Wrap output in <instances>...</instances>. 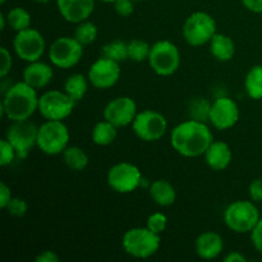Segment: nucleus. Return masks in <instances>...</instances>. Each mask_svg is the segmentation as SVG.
Instances as JSON below:
<instances>
[{"label":"nucleus","instance_id":"obj_1","mask_svg":"<svg viewBox=\"0 0 262 262\" xmlns=\"http://www.w3.org/2000/svg\"><path fill=\"white\" fill-rule=\"evenodd\" d=\"M212 141L214 136L206 123L194 119L179 123L170 133L171 147L184 158H199L205 155Z\"/></svg>","mask_w":262,"mask_h":262},{"label":"nucleus","instance_id":"obj_2","mask_svg":"<svg viewBox=\"0 0 262 262\" xmlns=\"http://www.w3.org/2000/svg\"><path fill=\"white\" fill-rule=\"evenodd\" d=\"M38 99L36 89L28 83L17 82L8 89L2 101V114L12 122L30 119L38 110Z\"/></svg>","mask_w":262,"mask_h":262},{"label":"nucleus","instance_id":"obj_3","mask_svg":"<svg viewBox=\"0 0 262 262\" xmlns=\"http://www.w3.org/2000/svg\"><path fill=\"white\" fill-rule=\"evenodd\" d=\"M160 234L146 228H132L122 238L123 250L135 258H148L160 248Z\"/></svg>","mask_w":262,"mask_h":262},{"label":"nucleus","instance_id":"obj_4","mask_svg":"<svg viewBox=\"0 0 262 262\" xmlns=\"http://www.w3.org/2000/svg\"><path fill=\"white\" fill-rule=\"evenodd\" d=\"M260 222V212L253 201L239 200L234 201L225 209L224 223L232 232L246 234L252 232Z\"/></svg>","mask_w":262,"mask_h":262},{"label":"nucleus","instance_id":"obj_5","mask_svg":"<svg viewBox=\"0 0 262 262\" xmlns=\"http://www.w3.org/2000/svg\"><path fill=\"white\" fill-rule=\"evenodd\" d=\"M69 138V129L63 120H46L38 127L37 147L46 155H59L68 147Z\"/></svg>","mask_w":262,"mask_h":262},{"label":"nucleus","instance_id":"obj_6","mask_svg":"<svg viewBox=\"0 0 262 262\" xmlns=\"http://www.w3.org/2000/svg\"><path fill=\"white\" fill-rule=\"evenodd\" d=\"M183 37L188 45L199 46L209 43L216 33V22L206 12H194L188 15L183 25Z\"/></svg>","mask_w":262,"mask_h":262},{"label":"nucleus","instance_id":"obj_7","mask_svg":"<svg viewBox=\"0 0 262 262\" xmlns=\"http://www.w3.org/2000/svg\"><path fill=\"white\" fill-rule=\"evenodd\" d=\"M147 61L158 76L168 77L178 71L181 66V53L176 43L161 40L151 45Z\"/></svg>","mask_w":262,"mask_h":262},{"label":"nucleus","instance_id":"obj_8","mask_svg":"<svg viewBox=\"0 0 262 262\" xmlns=\"http://www.w3.org/2000/svg\"><path fill=\"white\" fill-rule=\"evenodd\" d=\"M132 129L140 140L155 142L164 137L168 129V122L161 113L147 109L137 113L132 123Z\"/></svg>","mask_w":262,"mask_h":262},{"label":"nucleus","instance_id":"obj_9","mask_svg":"<svg viewBox=\"0 0 262 262\" xmlns=\"http://www.w3.org/2000/svg\"><path fill=\"white\" fill-rule=\"evenodd\" d=\"M74 104L76 101L64 91L50 90L38 99V113L46 120H64L72 114Z\"/></svg>","mask_w":262,"mask_h":262},{"label":"nucleus","instance_id":"obj_10","mask_svg":"<svg viewBox=\"0 0 262 262\" xmlns=\"http://www.w3.org/2000/svg\"><path fill=\"white\" fill-rule=\"evenodd\" d=\"M83 48L74 37H59L49 48V59L51 64L58 68L71 69L82 59Z\"/></svg>","mask_w":262,"mask_h":262},{"label":"nucleus","instance_id":"obj_11","mask_svg":"<svg viewBox=\"0 0 262 262\" xmlns=\"http://www.w3.org/2000/svg\"><path fill=\"white\" fill-rule=\"evenodd\" d=\"M106 181L113 191L122 194L132 193L140 187L142 182V173L135 164L123 161L115 164L109 169Z\"/></svg>","mask_w":262,"mask_h":262},{"label":"nucleus","instance_id":"obj_12","mask_svg":"<svg viewBox=\"0 0 262 262\" xmlns=\"http://www.w3.org/2000/svg\"><path fill=\"white\" fill-rule=\"evenodd\" d=\"M46 42L42 33L35 28H27L17 32L13 40V49L15 55L27 63L40 60L45 53Z\"/></svg>","mask_w":262,"mask_h":262},{"label":"nucleus","instance_id":"obj_13","mask_svg":"<svg viewBox=\"0 0 262 262\" xmlns=\"http://www.w3.org/2000/svg\"><path fill=\"white\" fill-rule=\"evenodd\" d=\"M38 127L30 120L13 122L7 129V138L17 152V158L26 159L32 150L33 146H37Z\"/></svg>","mask_w":262,"mask_h":262},{"label":"nucleus","instance_id":"obj_14","mask_svg":"<svg viewBox=\"0 0 262 262\" xmlns=\"http://www.w3.org/2000/svg\"><path fill=\"white\" fill-rule=\"evenodd\" d=\"M120 63L101 56L97 60L91 64L89 69V78L90 83L97 90H107L112 89L119 81L122 69H120Z\"/></svg>","mask_w":262,"mask_h":262},{"label":"nucleus","instance_id":"obj_15","mask_svg":"<svg viewBox=\"0 0 262 262\" xmlns=\"http://www.w3.org/2000/svg\"><path fill=\"white\" fill-rule=\"evenodd\" d=\"M209 120L216 129L227 130L239 120V107L230 97H219L211 102Z\"/></svg>","mask_w":262,"mask_h":262},{"label":"nucleus","instance_id":"obj_16","mask_svg":"<svg viewBox=\"0 0 262 262\" xmlns=\"http://www.w3.org/2000/svg\"><path fill=\"white\" fill-rule=\"evenodd\" d=\"M137 115V104L129 96H118L106 104L104 119L109 120L117 128L132 124Z\"/></svg>","mask_w":262,"mask_h":262},{"label":"nucleus","instance_id":"obj_17","mask_svg":"<svg viewBox=\"0 0 262 262\" xmlns=\"http://www.w3.org/2000/svg\"><path fill=\"white\" fill-rule=\"evenodd\" d=\"M58 10L61 17L69 23L87 20L95 9V0H56Z\"/></svg>","mask_w":262,"mask_h":262},{"label":"nucleus","instance_id":"obj_18","mask_svg":"<svg viewBox=\"0 0 262 262\" xmlns=\"http://www.w3.org/2000/svg\"><path fill=\"white\" fill-rule=\"evenodd\" d=\"M204 156L207 166L215 171L225 170L233 159L232 148L224 141H212Z\"/></svg>","mask_w":262,"mask_h":262},{"label":"nucleus","instance_id":"obj_19","mask_svg":"<svg viewBox=\"0 0 262 262\" xmlns=\"http://www.w3.org/2000/svg\"><path fill=\"white\" fill-rule=\"evenodd\" d=\"M196 253L202 260H214L224 250L222 235L215 232H205L197 237L194 243Z\"/></svg>","mask_w":262,"mask_h":262},{"label":"nucleus","instance_id":"obj_20","mask_svg":"<svg viewBox=\"0 0 262 262\" xmlns=\"http://www.w3.org/2000/svg\"><path fill=\"white\" fill-rule=\"evenodd\" d=\"M53 77L54 71L51 66L40 60L28 63V66L23 71V81L36 90L48 86Z\"/></svg>","mask_w":262,"mask_h":262},{"label":"nucleus","instance_id":"obj_21","mask_svg":"<svg viewBox=\"0 0 262 262\" xmlns=\"http://www.w3.org/2000/svg\"><path fill=\"white\" fill-rule=\"evenodd\" d=\"M150 197L159 206H171L177 200V191L173 184L164 179L152 182L148 189Z\"/></svg>","mask_w":262,"mask_h":262},{"label":"nucleus","instance_id":"obj_22","mask_svg":"<svg viewBox=\"0 0 262 262\" xmlns=\"http://www.w3.org/2000/svg\"><path fill=\"white\" fill-rule=\"evenodd\" d=\"M210 53L216 60L229 61L235 55V43L224 33H215L210 41Z\"/></svg>","mask_w":262,"mask_h":262},{"label":"nucleus","instance_id":"obj_23","mask_svg":"<svg viewBox=\"0 0 262 262\" xmlns=\"http://www.w3.org/2000/svg\"><path fill=\"white\" fill-rule=\"evenodd\" d=\"M89 78L81 73H74L69 76L64 82V92L74 101H81L89 90Z\"/></svg>","mask_w":262,"mask_h":262},{"label":"nucleus","instance_id":"obj_24","mask_svg":"<svg viewBox=\"0 0 262 262\" xmlns=\"http://www.w3.org/2000/svg\"><path fill=\"white\" fill-rule=\"evenodd\" d=\"M64 164L73 171H82L89 166V155L78 146H68L63 151Z\"/></svg>","mask_w":262,"mask_h":262},{"label":"nucleus","instance_id":"obj_25","mask_svg":"<svg viewBox=\"0 0 262 262\" xmlns=\"http://www.w3.org/2000/svg\"><path fill=\"white\" fill-rule=\"evenodd\" d=\"M117 138V127L109 120L96 123L92 129V141L97 146H109Z\"/></svg>","mask_w":262,"mask_h":262},{"label":"nucleus","instance_id":"obj_26","mask_svg":"<svg viewBox=\"0 0 262 262\" xmlns=\"http://www.w3.org/2000/svg\"><path fill=\"white\" fill-rule=\"evenodd\" d=\"M245 89L252 100H262V66H253L247 72Z\"/></svg>","mask_w":262,"mask_h":262},{"label":"nucleus","instance_id":"obj_27","mask_svg":"<svg viewBox=\"0 0 262 262\" xmlns=\"http://www.w3.org/2000/svg\"><path fill=\"white\" fill-rule=\"evenodd\" d=\"M8 25L15 32L27 30L31 26V14L26 9L20 7H15L10 9L7 14Z\"/></svg>","mask_w":262,"mask_h":262},{"label":"nucleus","instance_id":"obj_28","mask_svg":"<svg viewBox=\"0 0 262 262\" xmlns=\"http://www.w3.org/2000/svg\"><path fill=\"white\" fill-rule=\"evenodd\" d=\"M97 35H99V30L96 25L89 20H83L77 25L73 37L83 46H89L96 41Z\"/></svg>","mask_w":262,"mask_h":262},{"label":"nucleus","instance_id":"obj_29","mask_svg":"<svg viewBox=\"0 0 262 262\" xmlns=\"http://www.w3.org/2000/svg\"><path fill=\"white\" fill-rule=\"evenodd\" d=\"M101 54L105 58L122 63L128 59V42L120 40L107 42L106 45L102 46Z\"/></svg>","mask_w":262,"mask_h":262},{"label":"nucleus","instance_id":"obj_30","mask_svg":"<svg viewBox=\"0 0 262 262\" xmlns=\"http://www.w3.org/2000/svg\"><path fill=\"white\" fill-rule=\"evenodd\" d=\"M151 51V45H148L146 41L143 40H132L128 42V59L133 61H141L148 60V56H150Z\"/></svg>","mask_w":262,"mask_h":262},{"label":"nucleus","instance_id":"obj_31","mask_svg":"<svg viewBox=\"0 0 262 262\" xmlns=\"http://www.w3.org/2000/svg\"><path fill=\"white\" fill-rule=\"evenodd\" d=\"M210 106H211V104L209 101H206V100H193L191 102V105H189V115H191V119L200 120V122H205L206 119H209Z\"/></svg>","mask_w":262,"mask_h":262},{"label":"nucleus","instance_id":"obj_32","mask_svg":"<svg viewBox=\"0 0 262 262\" xmlns=\"http://www.w3.org/2000/svg\"><path fill=\"white\" fill-rule=\"evenodd\" d=\"M166 225H168V217L163 212H155L151 214L147 219V225L146 227L150 230H152L156 234H161L165 232Z\"/></svg>","mask_w":262,"mask_h":262},{"label":"nucleus","instance_id":"obj_33","mask_svg":"<svg viewBox=\"0 0 262 262\" xmlns=\"http://www.w3.org/2000/svg\"><path fill=\"white\" fill-rule=\"evenodd\" d=\"M15 156H17V152H15L12 143H10L7 138H3V140L0 141V165H9V164L13 163Z\"/></svg>","mask_w":262,"mask_h":262},{"label":"nucleus","instance_id":"obj_34","mask_svg":"<svg viewBox=\"0 0 262 262\" xmlns=\"http://www.w3.org/2000/svg\"><path fill=\"white\" fill-rule=\"evenodd\" d=\"M8 214L12 215L14 217H22L27 214L28 211V204L23 199L19 197H13L10 202L8 204L7 209Z\"/></svg>","mask_w":262,"mask_h":262},{"label":"nucleus","instance_id":"obj_35","mask_svg":"<svg viewBox=\"0 0 262 262\" xmlns=\"http://www.w3.org/2000/svg\"><path fill=\"white\" fill-rule=\"evenodd\" d=\"M115 12L120 17H129L135 12V4L133 0H117L114 3Z\"/></svg>","mask_w":262,"mask_h":262},{"label":"nucleus","instance_id":"obj_36","mask_svg":"<svg viewBox=\"0 0 262 262\" xmlns=\"http://www.w3.org/2000/svg\"><path fill=\"white\" fill-rule=\"evenodd\" d=\"M0 53H2V68H0V77H2V78H5V77L8 76V73L10 72V69H12V64H13L12 54H10V51L8 50L5 46H2V48H0Z\"/></svg>","mask_w":262,"mask_h":262},{"label":"nucleus","instance_id":"obj_37","mask_svg":"<svg viewBox=\"0 0 262 262\" xmlns=\"http://www.w3.org/2000/svg\"><path fill=\"white\" fill-rule=\"evenodd\" d=\"M251 242H252L255 250L262 253V219H260V222L256 224V227L251 232Z\"/></svg>","mask_w":262,"mask_h":262},{"label":"nucleus","instance_id":"obj_38","mask_svg":"<svg viewBox=\"0 0 262 262\" xmlns=\"http://www.w3.org/2000/svg\"><path fill=\"white\" fill-rule=\"evenodd\" d=\"M248 193L253 202H262V178H257L251 182Z\"/></svg>","mask_w":262,"mask_h":262},{"label":"nucleus","instance_id":"obj_39","mask_svg":"<svg viewBox=\"0 0 262 262\" xmlns=\"http://www.w3.org/2000/svg\"><path fill=\"white\" fill-rule=\"evenodd\" d=\"M12 199L13 197L10 188L4 183V182H2V183H0V207H2L3 210L7 209L8 204H9Z\"/></svg>","mask_w":262,"mask_h":262},{"label":"nucleus","instance_id":"obj_40","mask_svg":"<svg viewBox=\"0 0 262 262\" xmlns=\"http://www.w3.org/2000/svg\"><path fill=\"white\" fill-rule=\"evenodd\" d=\"M36 262H58L59 256L53 251H43V252L38 253L35 258Z\"/></svg>","mask_w":262,"mask_h":262},{"label":"nucleus","instance_id":"obj_41","mask_svg":"<svg viewBox=\"0 0 262 262\" xmlns=\"http://www.w3.org/2000/svg\"><path fill=\"white\" fill-rule=\"evenodd\" d=\"M243 7L252 13H262V0H241Z\"/></svg>","mask_w":262,"mask_h":262},{"label":"nucleus","instance_id":"obj_42","mask_svg":"<svg viewBox=\"0 0 262 262\" xmlns=\"http://www.w3.org/2000/svg\"><path fill=\"white\" fill-rule=\"evenodd\" d=\"M225 262H246L247 258L246 256H243L241 252H229L224 257Z\"/></svg>","mask_w":262,"mask_h":262},{"label":"nucleus","instance_id":"obj_43","mask_svg":"<svg viewBox=\"0 0 262 262\" xmlns=\"http://www.w3.org/2000/svg\"><path fill=\"white\" fill-rule=\"evenodd\" d=\"M7 25H8L7 15L3 14V13H2V14H0V30L4 31L5 27H7Z\"/></svg>","mask_w":262,"mask_h":262},{"label":"nucleus","instance_id":"obj_44","mask_svg":"<svg viewBox=\"0 0 262 262\" xmlns=\"http://www.w3.org/2000/svg\"><path fill=\"white\" fill-rule=\"evenodd\" d=\"M36 3H40V4H46V3H49L50 0H35Z\"/></svg>","mask_w":262,"mask_h":262},{"label":"nucleus","instance_id":"obj_45","mask_svg":"<svg viewBox=\"0 0 262 262\" xmlns=\"http://www.w3.org/2000/svg\"><path fill=\"white\" fill-rule=\"evenodd\" d=\"M99 2H102V3H115L117 0H99Z\"/></svg>","mask_w":262,"mask_h":262},{"label":"nucleus","instance_id":"obj_46","mask_svg":"<svg viewBox=\"0 0 262 262\" xmlns=\"http://www.w3.org/2000/svg\"><path fill=\"white\" fill-rule=\"evenodd\" d=\"M5 2H7V0H0V3H2V4H5Z\"/></svg>","mask_w":262,"mask_h":262},{"label":"nucleus","instance_id":"obj_47","mask_svg":"<svg viewBox=\"0 0 262 262\" xmlns=\"http://www.w3.org/2000/svg\"><path fill=\"white\" fill-rule=\"evenodd\" d=\"M133 2H143V0H133Z\"/></svg>","mask_w":262,"mask_h":262}]
</instances>
